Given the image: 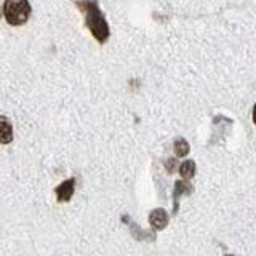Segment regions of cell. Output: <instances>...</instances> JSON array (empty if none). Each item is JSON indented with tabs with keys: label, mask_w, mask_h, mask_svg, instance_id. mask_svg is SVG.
<instances>
[{
	"label": "cell",
	"mask_w": 256,
	"mask_h": 256,
	"mask_svg": "<svg viewBox=\"0 0 256 256\" xmlns=\"http://www.w3.org/2000/svg\"><path fill=\"white\" fill-rule=\"evenodd\" d=\"M0 136H2V142L6 144L13 140V128L10 125V122L6 120V117L0 118Z\"/></svg>",
	"instance_id": "5"
},
{
	"label": "cell",
	"mask_w": 256,
	"mask_h": 256,
	"mask_svg": "<svg viewBox=\"0 0 256 256\" xmlns=\"http://www.w3.org/2000/svg\"><path fill=\"white\" fill-rule=\"evenodd\" d=\"M253 122L256 125V104H254V108H253Z\"/></svg>",
	"instance_id": "10"
},
{
	"label": "cell",
	"mask_w": 256,
	"mask_h": 256,
	"mask_svg": "<svg viewBox=\"0 0 256 256\" xmlns=\"http://www.w3.org/2000/svg\"><path fill=\"white\" fill-rule=\"evenodd\" d=\"M226 256H232V254H226Z\"/></svg>",
	"instance_id": "11"
},
{
	"label": "cell",
	"mask_w": 256,
	"mask_h": 256,
	"mask_svg": "<svg viewBox=\"0 0 256 256\" xmlns=\"http://www.w3.org/2000/svg\"><path fill=\"white\" fill-rule=\"evenodd\" d=\"M78 8H82L85 12V21L86 28L93 32L98 42H106L109 37V26L104 16L100 10V6L96 2H86V4H77Z\"/></svg>",
	"instance_id": "1"
},
{
	"label": "cell",
	"mask_w": 256,
	"mask_h": 256,
	"mask_svg": "<svg viewBox=\"0 0 256 256\" xmlns=\"http://www.w3.org/2000/svg\"><path fill=\"white\" fill-rule=\"evenodd\" d=\"M168 172H170V173H173L174 172V165H176V162H174V160L172 158V160H168Z\"/></svg>",
	"instance_id": "9"
},
{
	"label": "cell",
	"mask_w": 256,
	"mask_h": 256,
	"mask_svg": "<svg viewBox=\"0 0 256 256\" xmlns=\"http://www.w3.org/2000/svg\"><path fill=\"white\" fill-rule=\"evenodd\" d=\"M180 173L184 180H190L196 174V164L192 160H186L180 165Z\"/></svg>",
	"instance_id": "7"
},
{
	"label": "cell",
	"mask_w": 256,
	"mask_h": 256,
	"mask_svg": "<svg viewBox=\"0 0 256 256\" xmlns=\"http://www.w3.org/2000/svg\"><path fill=\"white\" fill-rule=\"evenodd\" d=\"M74 186H76L74 178H69L64 182H61L60 186L54 189L58 202H69V200L72 198V196H74Z\"/></svg>",
	"instance_id": "3"
},
{
	"label": "cell",
	"mask_w": 256,
	"mask_h": 256,
	"mask_svg": "<svg viewBox=\"0 0 256 256\" xmlns=\"http://www.w3.org/2000/svg\"><path fill=\"white\" fill-rule=\"evenodd\" d=\"M192 192V186L188 181H178L174 184V213L178 210V197L182 194H189Z\"/></svg>",
	"instance_id": "6"
},
{
	"label": "cell",
	"mask_w": 256,
	"mask_h": 256,
	"mask_svg": "<svg viewBox=\"0 0 256 256\" xmlns=\"http://www.w3.org/2000/svg\"><path fill=\"white\" fill-rule=\"evenodd\" d=\"M149 222H150V226L160 230V229H164L166 224H168V214L165 210H162V208H157V210H154L150 214H149Z\"/></svg>",
	"instance_id": "4"
},
{
	"label": "cell",
	"mask_w": 256,
	"mask_h": 256,
	"mask_svg": "<svg viewBox=\"0 0 256 256\" xmlns=\"http://www.w3.org/2000/svg\"><path fill=\"white\" fill-rule=\"evenodd\" d=\"M173 149H174V154L178 157H184V156L189 154V142L184 138H178L174 141Z\"/></svg>",
	"instance_id": "8"
},
{
	"label": "cell",
	"mask_w": 256,
	"mask_h": 256,
	"mask_svg": "<svg viewBox=\"0 0 256 256\" xmlns=\"http://www.w3.org/2000/svg\"><path fill=\"white\" fill-rule=\"evenodd\" d=\"M29 14H30V5L26 0H21V2L6 0L4 4V16L13 26H20V24L26 22L29 20Z\"/></svg>",
	"instance_id": "2"
}]
</instances>
